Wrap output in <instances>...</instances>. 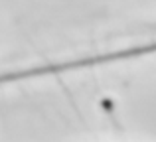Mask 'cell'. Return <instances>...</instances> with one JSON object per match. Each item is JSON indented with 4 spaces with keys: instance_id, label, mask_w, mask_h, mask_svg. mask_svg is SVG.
I'll use <instances>...</instances> for the list:
<instances>
[]
</instances>
